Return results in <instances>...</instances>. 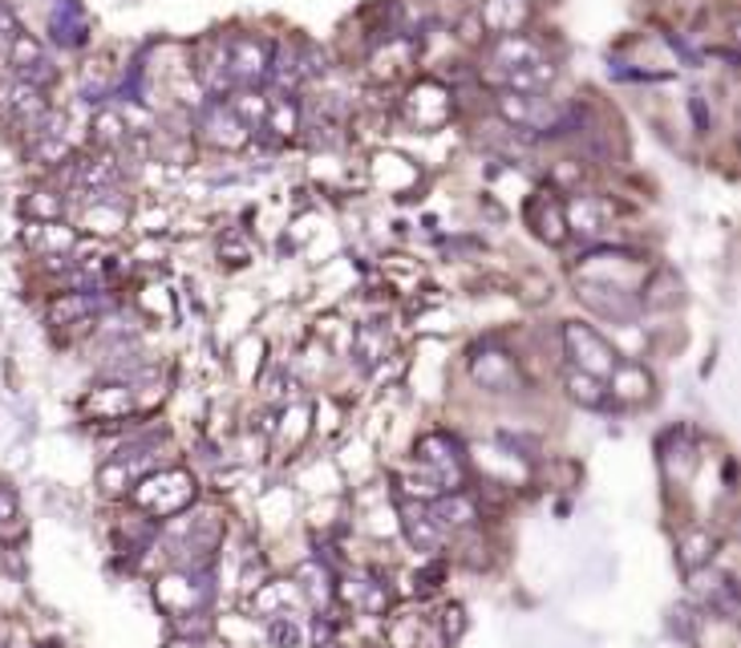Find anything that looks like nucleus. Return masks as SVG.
Wrapping results in <instances>:
<instances>
[{"mask_svg": "<svg viewBox=\"0 0 741 648\" xmlns=\"http://www.w3.org/2000/svg\"><path fill=\"white\" fill-rule=\"evenodd\" d=\"M499 114H503L511 126L535 130V134H564L567 122H571V110H567V106H555V101L543 98V94H506L503 89Z\"/></svg>", "mask_w": 741, "mask_h": 648, "instance_id": "f257e3e1", "label": "nucleus"}, {"mask_svg": "<svg viewBox=\"0 0 741 648\" xmlns=\"http://www.w3.org/2000/svg\"><path fill=\"white\" fill-rule=\"evenodd\" d=\"M268 65H272V45L260 37H227L224 41V57H219V82L224 86H255L268 77Z\"/></svg>", "mask_w": 741, "mask_h": 648, "instance_id": "f03ea898", "label": "nucleus"}, {"mask_svg": "<svg viewBox=\"0 0 741 648\" xmlns=\"http://www.w3.org/2000/svg\"><path fill=\"white\" fill-rule=\"evenodd\" d=\"M564 345H567V357H571V369H579V374H591L608 381V374L620 365V353H615L591 324H579V321L564 324Z\"/></svg>", "mask_w": 741, "mask_h": 648, "instance_id": "7ed1b4c3", "label": "nucleus"}, {"mask_svg": "<svg viewBox=\"0 0 741 648\" xmlns=\"http://www.w3.org/2000/svg\"><path fill=\"white\" fill-rule=\"evenodd\" d=\"M195 499V483H190L187 471H163L159 478L142 483V490H134V503H142L151 515H175L183 511L187 503Z\"/></svg>", "mask_w": 741, "mask_h": 648, "instance_id": "20e7f679", "label": "nucleus"}, {"mask_svg": "<svg viewBox=\"0 0 741 648\" xmlns=\"http://www.w3.org/2000/svg\"><path fill=\"white\" fill-rule=\"evenodd\" d=\"M579 300L588 304L591 312L600 316H612L615 324H632L641 316L644 300L636 288H620V284H591V280H579Z\"/></svg>", "mask_w": 741, "mask_h": 648, "instance_id": "39448f33", "label": "nucleus"}, {"mask_svg": "<svg viewBox=\"0 0 741 648\" xmlns=\"http://www.w3.org/2000/svg\"><path fill=\"white\" fill-rule=\"evenodd\" d=\"M9 62H13L17 69V82H29V86H37V89L50 86L53 77H57V69H53V62L45 57V50H41L29 33H17V37L9 41Z\"/></svg>", "mask_w": 741, "mask_h": 648, "instance_id": "423d86ee", "label": "nucleus"}, {"mask_svg": "<svg viewBox=\"0 0 741 648\" xmlns=\"http://www.w3.org/2000/svg\"><path fill=\"white\" fill-rule=\"evenodd\" d=\"M567 231H579L584 239H596L603 227L612 224V203L600 195H576L571 203H564Z\"/></svg>", "mask_w": 741, "mask_h": 648, "instance_id": "0eeeda50", "label": "nucleus"}, {"mask_svg": "<svg viewBox=\"0 0 741 648\" xmlns=\"http://www.w3.org/2000/svg\"><path fill=\"white\" fill-rule=\"evenodd\" d=\"M429 515H434V523H438L442 531H470V527L478 523L475 499L462 495V490H442V495H434Z\"/></svg>", "mask_w": 741, "mask_h": 648, "instance_id": "6e6552de", "label": "nucleus"}, {"mask_svg": "<svg viewBox=\"0 0 741 648\" xmlns=\"http://www.w3.org/2000/svg\"><path fill=\"white\" fill-rule=\"evenodd\" d=\"M527 224L535 227V236L547 239V244H564V239H567L564 203L555 199L552 191H540V195L527 203Z\"/></svg>", "mask_w": 741, "mask_h": 648, "instance_id": "1a4fd4ad", "label": "nucleus"}, {"mask_svg": "<svg viewBox=\"0 0 741 648\" xmlns=\"http://www.w3.org/2000/svg\"><path fill=\"white\" fill-rule=\"evenodd\" d=\"M470 374H475L478 386L490 389V393H506V389H515V381H519L515 361H511L506 353H499V349L475 353V361H470Z\"/></svg>", "mask_w": 741, "mask_h": 648, "instance_id": "9d476101", "label": "nucleus"}, {"mask_svg": "<svg viewBox=\"0 0 741 648\" xmlns=\"http://www.w3.org/2000/svg\"><path fill=\"white\" fill-rule=\"evenodd\" d=\"M490 62H494V74H515V69H523V65H535V62H547L540 50V41L523 37V33H506V37H499V45H494V53H490Z\"/></svg>", "mask_w": 741, "mask_h": 648, "instance_id": "9b49d317", "label": "nucleus"}, {"mask_svg": "<svg viewBox=\"0 0 741 648\" xmlns=\"http://www.w3.org/2000/svg\"><path fill=\"white\" fill-rule=\"evenodd\" d=\"M402 527H405V539H410L417 551H438L442 539H446V531L434 523L429 507H422V503H405V507H402Z\"/></svg>", "mask_w": 741, "mask_h": 648, "instance_id": "f8f14e48", "label": "nucleus"}, {"mask_svg": "<svg viewBox=\"0 0 741 648\" xmlns=\"http://www.w3.org/2000/svg\"><path fill=\"white\" fill-rule=\"evenodd\" d=\"M203 130H207V138H211L215 147H243V142H248V130H243V122H239L236 114L227 110L224 101L207 106V114H203Z\"/></svg>", "mask_w": 741, "mask_h": 648, "instance_id": "ddd939ff", "label": "nucleus"}, {"mask_svg": "<svg viewBox=\"0 0 741 648\" xmlns=\"http://www.w3.org/2000/svg\"><path fill=\"white\" fill-rule=\"evenodd\" d=\"M649 389H653V377L644 374V365H615L612 374H608V398L615 401H644L649 398Z\"/></svg>", "mask_w": 741, "mask_h": 648, "instance_id": "4468645a", "label": "nucleus"}, {"mask_svg": "<svg viewBox=\"0 0 741 648\" xmlns=\"http://www.w3.org/2000/svg\"><path fill=\"white\" fill-rule=\"evenodd\" d=\"M9 114H17L25 126L41 130L45 118H50V101L41 98L37 86H29V82H13V86H9Z\"/></svg>", "mask_w": 741, "mask_h": 648, "instance_id": "2eb2a0df", "label": "nucleus"}, {"mask_svg": "<svg viewBox=\"0 0 741 648\" xmlns=\"http://www.w3.org/2000/svg\"><path fill=\"white\" fill-rule=\"evenodd\" d=\"M564 386H567V398L579 401L584 410H603V406H608V381H603V377H591V374H579V369H567Z\"/></svg>", "mask_w": 741, "mask_h": 648, "instance_id": "dca6fc26", "label": "nucleus"}, {"mask_svg": "<svg viewBox=\"0 0 741 648\" xmlns=\"http://www.w3.org/2000/svg\"><path fill=\"white\" fill-rule=\"evenodd\" d=\"M385 345H390V333H385V324L369 321L357 328V337H352V353H357V365H361L364 374L373 369V365L385 357Z\"/></svg>", "mask_w": 741, "mask_h": 648, "instance_id": "f3484780", "label": "nucleus"}, {"mask_svg": "<svg viewBox=\"0 0 741 648\" xmlns=\"http://www.w3.org/2000/svg\"><path fill=\"white\" fill-rule=\"evenodd\" d=\"M345 596H349L352 608L364 612V616H378V612H385V604H390V592H385V584H378V580H364V575L349 580Z\"/></svg>", "mask_w": 741, "mask_h": 648, "instance_id": "a211bd4d", "label": "nucleus"}, {"mask_svg": "<svg viewBox=\"0 0 741 648\" xmlns=\"http://www.w3.org/2000/svg\"><path fill=\"white\" fill-rule=\"evenodd\" d=\"M260 130H276L280 138H292L301 130V106L288 98H268V114Z\"/></svg>", "mask_w": 741, "mask_h": 648, "instance_id": "6ab92c4d", "label": "nucleus"}, {"mask_svg": "<svg viewBox=\"0 0 741 648\" xmlns=\"http://www.w3.org/2000/svg\"><path fill=\"white\" fill-rule=\"evenodd\" d=\"M29 244L41 251H50V256H62V251H74L77 236L62 224H33L29 227Z\"/></svg>", "mask_w": 741, "mask_h": 648, "instance_id": "aec40b11", "label": "nucleus"}, {"mask_svg": "<svg viewBox=\"0 0 741 648\" xmlns=\"http://www.w3.org/2000/svg\"><path fill=\"white\" fill-rule=\"evenodd\" d=\"M98 309V296L94 292H69V296L53 300L50 309V321L53 324H74V321H86L89 312Z\"/></svg>", "mask_w": 741, "mask_h": 648, "instance_id": "412c9836", "label": "nucleus"}, {"mask_svg": "<svg viewBox=\"0 0 741 648\" xmlns=\"http://www.w3.org/2000/svg\"><path fill=\"white\" fill-rule=\"evenodd\" d=\"M709 560H713V536H709V531H693V536L680 543V568L693 575V572H701Z\"/></svg>", "mask_w": 741, "mask_h": 648, "instance_id": "4be33fe9", "label": "nucleus"}, {"mask_svg": "<svg viewBox=\"0 0 741 648\" xmlns=\"http://www.w3.org/2000/svg\"><path fill=\"white\" fill-rule=\"evenodd\" d=\"M268 640H272V648H301L304 645V628L296 616H272L268 620Z\"/></svg>", "mask_w": 741, "mask_h": 648, "instance_id": "5701e85b", "label": "nucleus"}, {"mask_svg": "<svg viewBox=\"0 0 741 648\" xmlns=\"http://www.w3.org/2000/svg\"><path fill=\"white\" fill-rule=\"evenodd\" d=\"M94 138H98L101 147H122L127 142V118L113 110H101L94 118Z\"/></svg>", "mask_w": 741, "mask_h": 648, "instance_id": "b1692460", "label": "nucleus"}, {"mask_svg": "<svg viewBox=\"0 0 741 648\" xmlns=\"http://www.w3.org/2000/svg\"><path fill=\"white\" fill-rule=\"evenodd\" d=\"M296 580H301L304 596L313 600V604H325L328 592H333V587H328V572H325V568L316 572V563H304L301 572H296Z\"/></svg>", "mask_w": 741, "mask_h": 648, "instance_id": "393cba45", "label": "nucleus"}, {"mask_svg": "<svg viewBox=\"0 0 741 648\" xmlns=\"http://www.w3.org/2000/svg\"><path fill=\"white\" fill-rule=\"evenodd\" d=\"M25 212L37 219V224H57L62 219V199L50 195V191H37V195H29Z\"/></svg>", "mask_w": 741, "mask_h": 648, "instance_id": "a878e982", "label": "nucleus"}, {"mask_svg": "<svg viewBox=\"0 0 741 648\" xmlns=\"http://www.w3.org/2000/svg\"><path fill=\"white\" fill-rule=\"evenodd\" d=\"M255 608L264 612L268 620H272V616H284V612H288V587H284V584H264V592L255 596Z\"/></svg>", "mask_w": 741, "mask_h": 648, "instance_id": "bb28decb", "label": "nucleus"}, {"mask_svg": "<svg viewBox=\"0 0 741 648\" xmlns=\"http://www.w3.org/2000/svg\"><path fill=\"white\" fill-rule=\"evenodd\" d=\"M462 628H466L462 608H458V604H450V608L442 612V633H446V640H458V636H462Z\"/></svg>", "mask_w": 741, "mask_h": 648, "instance_id": "cd10ccee", "label": "nucleus"}, {"mask_svg": "<svg viewBox=\"0 0 741 648\" xmlns=\"http://www.w3.org/2000/svg\"><path fill=\"white\" fill-rule=\"evenodd\" d=\"M13 519H17V495H13V486H0V527L13 523Z\"/></svg>", "mask_w": 741, "mask_h": 648, "instance_id": "c85d7f7f", "label": "nucleus"}, {"mask_svg": "<svg viewBox=\"0 0 741 648\" xmlns=\"http://www.w3.org/2000/svg\"><path fill=\"white\" fill-rule=\"evenodd\" d=\"M17 33H21V25H17L13 9H9V4H4V0H0V37H9V41H13Z\"/></svg>", "mask_w": 741, "mask_h": 648, "instance_id": "c756f323", "label": "nucleus"}, {"mask_svg": "<svg viewBox=\"0 0 741 648\" xmlns=\"http://www.w3.org/2000/svg\"><path fill=\"white\" fill-rule=\"evenodd\" d=\"M166 648H199V645L187 640V636H175V640H166Z\"/></svg>", "mask_w": 741, "mask_h": 648, "instance_id": "7c9ffc66", "label": "nucleus"}, {"mask_svg": "<svg viewBox=\"0 0 741 648\" xmlns=\"http://www.w3.org/2000/svg\"><path fill=\"white\" fill-rule=\"evenodd\" d=\"M325 648H328V645H325Z\"/></svg>", "mask_w": 741, "mask_h": 648, "instance_id": "2f4dec72", "label": "nucleus"}]
</instances>
